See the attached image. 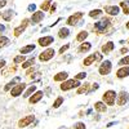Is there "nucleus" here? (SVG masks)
I'll return each mask as SVG.
<instances>
[{"instance_id": "f257e3e1", "label": "nucleus", "mask_w": 129, "mask_h": 129, "mask_svg": "<svg viewBox=\"0 0 129 129\" xmlns=\"http://www.w3.org/2000/svg\"><path fill=\"white\" fill-rule=\"evenodd\" d=\"M110 27V19L109 18H103L100 22H95L94 25V31L98 32V34H103V32Z\"/></svg>"}, {"instance_id": "f03ea898", "label": "nucleus", "mask_w": 129, "mask_h": 129, "mask_svg": "<svg viewBox=\"0 0 129 129\" xmlns=\"http://www.w3.org/2000/svg\"><path fill=\"white\" fill-rule=\"evenodd\" d=\"M79 85H80V83H79V80H76V79L66 80V81H63V83L61 84V89H62V90H70V89H72V88H78Z\"/></svg>"}, {"instance_id": "7ed1b4c3", "label": "nucleus", "mask_w": 129, "mask_h": 129, "mask_svg": "<svg viewBox=\"0 0 129 129\" xmlns=\"http://www.w3.org/2000/svg\"><path fill=\"white\" fill-rule=\"evenodd\" d=\"M102 98H103V102L106 105H109V106H112L115 103V98H116V93L114 90H107L103 95H102Z\"/></svg>"}, {"instance_id": "20e7f679", "label": "nucleus", "mask_w": 129, "mask_h": 129, "mask_svg": "<svg viewBox=\"0 0 129 129\" xmlns=\"http://www.w3.org/2000/svg\"><path fill=\"white\" fill-rule=\"evenodd\" d=\"M56 54V52H54V49H52V48H49V49H47V50H44L43 53H40V61H49L50 58H53V56Z\"/></svg>"}, {"instance_id": "39448f33", "label": "nucleus", "mask_w": 129, "mask_h": 129, "mask_svg": "<svg viewBox=\"0 0 129 129\" xmlns=\"http://www.w3.org/2000/svg\"><path fill=\"white\" fill-rule=\"evenodd\" d=\"M111 71V62L110 61H105L100 66V74L101 75H109Z\"/></svg>"}, {"instance_id": "423d86ee", "label": "nucleus", "mask_w": 129, "mask_h": 129, "mask_svg": "<svg viewBox=\"0 0 129 129\" xmlns=\"http://www.w3.org/2000/svg\"><path fill=\"white\" fill-rule=\"evenodd\" d=\"M25 88H26V84H25V83H21V84H18V85H16V87L12 88V90H10V94H12L13 97H18V95H21V93L23 92Z\"/></svg>"}, {"instance_id": "0eeeda50", "label": "nucleus", "mask_w": 129, "mask_h": 129, "mask_svg": "<svg viewBox=\"0 0 129 129\" xmlns=\"http://www.w3.org/2000/svg\"><path fill=\"white\" fill-rule=\"evenodd\" d=\"M34 119L35 117L32 116V115H28V116H25L23 119H21L19 121H18V126L19 128H25V126H27V125H30L32 121H34Z\"/></svg>"}, {"instance_id": "6e6552de", "label": "nucleus", "mask_w": 129, "mask_h": 129, "mask_svg": "<svg viewBox=\"0 0 129 129\" xmlns=\"http://www.w3.org/2000/svg\"><path fill=\"white\" fill-rule=\"evenodd\" d=\"M81 17H83V13L81 12H78V13H75V14H72V16H70L69 17V19H67V23L69 25H76L79 21L81 19Z\"/></svg>"}, {"instance_id": "1a4fd4ad", "label": "nucleus", "mask_w": 129, "mask_h": 129, "mask_svg": "<svg viewBox=\"0 0 129 129\" xmlns=\"http://www.w3.org/2000/svg\"><path fill=\"white\" fill-rule=\"evenodd\" d=\"M101 58H102V56L100 54V53H97V52H95L94 54H90L89 57H87V58L84 59V66H89V64H92L93 61H95V59H98V61H100Z\"/></svg>"}, {"instance_id": "9d476101", "label": "nucleus", "mask_w": 129, "mask_h": 129, "mask_svg": "<svg viewBox=\"0 0 129 129\" xmlns=\"http://www.w3.org/2000/svg\"><path fill=\"white\" fill-rule=\"evenodd\" d=\"M53 41H54V38L53 36H44V38H40L38 40L39 45H41V47H48L49 44H52Z\"/></svg>"}, {"instance_id": "9b49d317", "label": "nucleus", "mask_w": 129, "mask_h": 129, "mask_svg": "<svg viewBox=\"0 0 129 129\" xmlns=\"http://www.w3.org/2000/svg\"><path fill=\"white\" fill-rule=\"evenodd\" d=\"M27 25H28V19L26 18V19H23L22 25H21L19 27H16V28H14V31H13V32H14V35H16V36H19V35L22 34V32H23L25 30H26Z\"/></svg>"}, {"instance_id": "f8f14e48", "label": "nucleus", "mask_w": 129, "mask_h": 129, "mask_svg": "<svg viewBox=\"0 0 129 129\" xmlns=\"http://www.w3.org/2000/svg\"><path fill=\"white\" fill-rule=\"evenodd\" d=\"M128 101H129V94H128L126 92H121V93L119 94V98H117V105L123 106V105H125Z\"/></svg>"}, {"instance_id": "ddd939ff", "label": "nucleus", "mask_w": 129, "mask_h": 129, "mask_svg": "<svg viewBox=\"0 0 129 129\" xmlns=\"http://www.w3.org/2000/svg\"><path fill=\"white\" fill-rule=\"evenodd\" d=\"M128 75H129V66L121 67L120 70H117V72H116V76L119 78V79H123V78L128 76Z\"/></svg>"}, {"instance_id": "4468645a", "label": "nucleus", "mask_w": 129, "mask_h": 129, "mask_svg": "<svg viewBox=\"0 0 129 129\" xmlns=\"http://www.w3.org/2000/svg\"><path fill=\"white\" fill-rule=\"evenodd\" d=\"M105 12L109 13V14H111V16H116L117 13H119V7H116V5L105 7Z\"/></svg>"}, {"instance_id": "2eb2a0df", "label": "nucleus", "mask_w": 129, "mask_h": 129, "mask_svg": "<svg viewBox=\"0 0 129 129\" xmlns=\"http://www.w3.org/2000/svg\"><path fill=\"white\" fill-rule=\"evenodd\" d=\"M41 97H43V92L41 90H38V92H35L34 93V95L32 97H30V103H36V102H39L40 100H41Z\"/></svg>"}, {"instance_id": "dca6fc26", "label": "nucleus", "mask_w": 129, "mask_h": 129, "mask_svg": "<svg viewBox=\"0 0 129 129\" xmlns=\"http://www.w3.org/2000/svg\"><path fill=\"white\" fill-rule=\"evenodd\" d=\"M43 18H44V13H43V12H35L34 14H32L31 21H32L34 23H39Z\"/></svg>"}, {"instance_id": "f3484780", "label": "nucleus", "mask_w": 129, "mask_h": 129, "mask_svg": "<svg viewBox=\"0 0 129 129\" xmlns=\"http://www.w3.org/2000/svg\"><path fill=\"white\" fill-rule=\"evenodd\" d=\"M69 76V74L66 71H62V72H58L56 76H54V81H62V80H66Z\"/></svg>"}, {"instance_id": "a211bd4d", "label": "nucleus", "mask_w": 129, "mask_h": 129, "mask_svg": "<svg viewBox=\"0 0 129 129\" xmlns=\"http://www.w3.org/2000/svg\"><path fill=\"white\" fill-rule=\"evenodd\" d=\"M114 49V43L112 41H109V43H106V44L102 47V52L103 53H109Z\"/></svg>"}, {"instance_id": "6ab92c4d", "label": "nucleus", "mask_w": 129, "mask_h": 129, "mask_svg": "<svg viewBox=\"0 0 129 129\" xmlns=\"http://www.w3.org/2000/svg\"><path fill=\"white\" fill-rule=\"evenodd\" d=\"M94 107H95V110L100 111V112H105V111L107 110V107H106V105H105L103 102H95Z\"/></svg>"}, {"instance_id": "aec40b11", "label": "nucleus", "mask_w": 129, "mask_h": 129, "mask_svg": "<svg viewBox=\"0 0 129 129\" xmlns=\"http://www.w3.org/2000/svg\"><path fill=\"white\" fill-rule=\"evenodd\" d=\"M69 35H70V31H69V28H64V27H62V28L58 31V36H59L61 39L67 38Z\"/></svg>"}, {"instance_id": "412c9836", "label": "nucleus", "mask_w": 129, "mask_h": 129, "mask_svg": "<svg viewBox=\"0 0 129 129\" xmlns=\"http://www.w3.org/2000/svg\"><path fill=\"white\" fill-rule=\"evenodd\" d=\"M35 49V45L34 44H30V45H27V47H25V48H22L21 49V53L25 56V54H27V53H30V52H32Z\"/></svg>"}, {"instance_id": "4be33fe9", "label": "nucleus", "mask_w": 129, "mask_h": 129, "mask_svg": "<svg viewBox=\"0 0 129 129\" xmlns=\"http://www.w3.org/2000/svg\"><path fill=\"white\" fill-rule=\"evenodd\" d=\"M12 16H13V10H7V12H4L3 13V19H5V21H10L12 19Z\"/></svg>"}, {"instance_id": "5701e85b", "label": "nucleus", "mask_w": 129, "mask_h": 129, "mask_svg": "<svg viewBox=\"0 0 129 129\" xmlns=\"http://www.w3.org/2000/svg\"><path fill=\"white\" fill-rule=\"evenodd\" d=\"M90 48H92V44H90V43H84V44L80 45L79 50H80V52H88Z\"/></svg>"}, {"instance_id": "b1692460", "label": "nucleus", "mask_w": 129, "mask_h": 129, "mask_svg": "<svg viewBox=\"0 0 129 129\" xmlns=\"http://www.w3.org/2000/svg\"><path fill=\"white\" fill-rule=\"evenodd\" d=\"M87 36H88V32L87 31H81L80 34L76 36V40L78 41H84L85 39H87Z\"/></svg>"}, {"instance_id": "393cba45", "label": "nucleus", "mask_w": 129, "mask_h": 129, "mask_svg": "<svg viewBox=\"0 0 129 129\" xmlns=\"http://www.w3.org/2000/svg\"><path fill=\"white\" fill-rule=\"evenodd\" d=\"M121 8H123V12L125 14H129V2H121L120 3Z\"/></svg>"}, {"instance_id": "a878e982", "label": "nucleus", "mask_w": 129, "mask_h": 129, "mask_svg": "<svg viewBox=\"0 0 129 129\" xmlns=\"http://www.w3.org/2000/svg\"><path fill=\"white\" fill-rule=\"evenodd\" d=\"M102 14V10L101 9H93L92 12L89 13V16L92 17V18H95V17H100Z\"/></svg>"}, {"instance_id": "bb28decb", "label": "nucleus", "mask_w": 129, "mask_h": 129, "mask_svg": "<svg viewBox=\"0 0 129 129\" xmlns=\"http://www.w3.org/2000/svg\"><path fill=\"white\" fill-rule=\"evenodd\" d=\"M19 80V78H16L14 80H12V81H10V83H8L7 85H5V88H4V90H9V89H12L13 87H14V84L17 83Z\"/></svg>"}, {"instance_id": "cd10ccee", "label": "nucleus", "mask_w": 129, "mask_h": 129, "mask_svg": "<svg viewBox=\"0 0 129 129\" xmlns=\"http://www.w3.org/2000/svg\"><path fill=\"white\" fill-rule=\"evenodd\" d=\"M88 90H89V84H88V83H85L83 87H80V88L78 89V93L81 94V93H85V92H88Z\"/></svg>"}, {"instance_id": "c85d7f7f", "label": "nucleus", "mask_w": 129, "mask_h": 129, "mask_svg": "<svg viewBox=\"0 0 129 129\" xmlns=\"http://www.w3.org/2000/svg\"><path fill=\"white\" fill-rule=\"evenodd\" d=\"M35 90H36V85H32V87H30V88L26 90V93L23 94V97H30L32 93L35 92Z\"/></svg>"}, {"instance_id": "c756f323", "label": "nucleus", "mask_w": 129, "mask_h": 129, "mask_svg": "<svg viewBox=\"0 0 129 129\" xmlns=\"http://www.w3.org/2000/svg\"><path fill=\"white\" fill-rule=\"evenodd\" d=\"M7 44H9V39L5 38V36H0V48L5 47Z\"/></svg>"}, {"instance_id": "7c9ffc66", "label": "nucleus", "mask_w": 129, "mask_h": 129, "mask_svg": "<svg viewBox=\"0 0 129 129\" xmlns=\"http://www.w3.org/2000/svg\"><path fill=\"white\" fill-rule=\"evenodd\" d=\"M34 62H35V58H30L28 61H26V62L22 63V67H23V69H27V67L31 66V64H34Z\"/></svg>"}, {"instance_id": "2f4dec72", "label": "nucleus", "mask_w": 129, "mask_h": 129, "mask_svg": "<svg viewBox=\"0 0 129 129\" xmlns=\"http://www.w3.org/2000/svg\"><path fill=\"white\" fill-rule=\"evenodd\" d=\"M50 4H52V0H45V2L41 4V9L43 10H48L49 7H50Z\"/></svg>"}, {"instance_id": "473e14b6", "label": "nucleus", "mask_w": 129, "mask_h": 129, "mask_svg": "<svg viewBox=\"0 0 129 129\" xmlns=\"http://www.w3.org/2000/svg\"><path fill=\"white\" fill-rule=\"evenodd\" d=\"M62 102H63V98H62V97H58V98L54 101V103H53V107H54V109H57V107H59V106L62 105Z\"/></svg>"}, {"instance_id": "72a5a7b5", "label": "nucleus", "mask_w": 129, "mask_h": 129, "mask_svg": "<svg viewBox=\"0 0 129 129\" xmlns=\"http://www.w3.org/2000/svg\"><path fill=\"white\" fill-rule=\"evenodd\" d=\"M119 64H120V66H125V64H129V56L121 58V59L119 61Z\"/></svg>"}, {"instance_id": "f704fd0d", "label": "nucleus", "mask_w": 129, "mask_h": 129, "mask_svg": "<svg viewBox=\"0 0 129 129\" xmlns=\"http://www.w3.org/2000/svg\"><path fill=\"white\" fill-rule=\"evenodd\" d=\"M25 61V56L22 54V56H17L16 58H14V63H21V62H23Z\"/></svg>"}, {"instance_id": "c9c22d12", "label": "nucleus", "mask_w": 129, "mask_h": 129, "mask_svg": "<svg viewBox=\"0 0 129 129\" xmlns=\"http://www.w3.org/2000/svg\"><path fill=\"white\" fill-rule=\"evenodd\" d=\"M85 76H87V72H79L76 76H75V79L80 80V79H85Z\"/></svg>"}, {"instance_id": "e433bc0d", "label": "nucleus", "mask_w": 129, "mask_h": 129, "mask_svg": "<svg viewBox=\"0 0 129 129\" xmlns=\"http://www.w3.org/2000/svg\"><path fill=\"white\" fill-rule=\"evenodd\" d=\"M75 129H85V124L84 123H76L75 124Z\"/></svg>"}, {"instance_id": "4c0bfd02", "label": "nucleus", "mask_w": 129, "mask_h": 129, "mask_svg": "<svg viewBox=\"0 0 129 129\" xmlns=\"http://www.w3.org/2000/svg\"><path fill=\"white\" fill-rule=\"evenodd\" d=\"M69 48H70V45H69V44H66V45H63V47H62V48L59 49V53H61V54H62V53H64V52H66V50H67Z\"/></svg>"}, {"instance_id": "58836bf2", "label": "nucleus", "mask_w": 129, "mask_h": 129, "mask_svg": "<svg viewBox=\"0 0 129 129\" xmlns=\"http://www.w3.org/2000/svg\"><path fill=\"white\" fill-rule=\"evenodd\" d=\"M35 9H36V5L35 4H30L28 5V10H30V12H34Z\"/></svg>"}, {"instance_id": "ea45409f", "label": "nucleus", "mask_w": 129, "mask_h": 129, "mask_svg": "<svg viewBox=\"0 0 129 129\" xmlns=\"http://www.w3.org/2000/svg\"><path fill=\"white\" fill-rule=\"evenodd\" d=\"M5 66V61L4 59H2V61H0V69H3Z\"/></svg>"}, {"instance_id": "a19ab883", "label": "nucleus", "mask_w": 129, "mask_h": 129, "mask_svg": "<svg viewBox=\"0 0 129 129\" xmlns=\"http://www.w3.org/2000/svg\"><path fill=\"white\" fill-rule=\"evenodd\" d=\"M7 4V2H4V0H2V2H0V8H3L4 5Z\"/></svg>"}, {"instance_id": "79ce46f5", "label": "nucleus", "mask_w": 129, "mask_h": 129, "mask_svg": "<svg viewBox=\"0 0 129 129\" xmlns=\"http://www.w3.org/2000/svg\"><path fill=\"white\" fill-rule=\"evenodd\" d=\"M54 10H56V4L52 5V8H50V12H52V13H54Z\"/></svg>"}, {"instance_id": "37998d69", "label": "nucleus", "mask_w": 129, "mask_h": 129, "mask_svg": "<svg viewBox=\"0 0 129 129\" xmlns=\"http://www.w3.org/2000/svg\"><path fill=\"white\" fill-rule=\"evenodd\" d=\"M98 88H100V85L97 84V83H95V84H93V89H98Z\"/></svg>"}, {"instance_id": "c03bdc74", "label": "nucleus", "mask_w": 129, "mask_h": 129, "mask_svg": "<svg viewBox=\"0 0 129 129\" xmlns=\"http://www.w3.org/2000/svg\"><path fill=\"white\" fill-rule=\"evenodd\" d=\"M5 30V27H4V25H0V32H3Z\"/></svg>"}, {"instance_id": "a18cd8bd", "label": "nucleus", "mask_w": 129, "mask_h": 129, "mask_svg": "<svg viewBox=\"0 0 129 129\" xmlns=\"http://www.w3.org/2000/svg\"><path fill=\"white\" fill-rule=\"evenodd\" d=\"M126 52H128L126 48H123V49H121V53H126Z\"/></svg>"}, {"instance_id": "49530a36", "label": "nucleus", "mask_w": 129, "mask_h": 129, "mask_svg": "<svg viewBox=\"0 0 129 129\" xmlns=\"http://www.w3.org/2000/svg\"><path fill=\"white\" fill-rule=\"evenodd\" d=\"M126 28L129 30V22H126Z\"/></svg>"}]
</instances>
